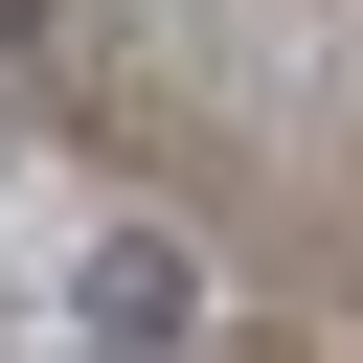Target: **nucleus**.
I'll return each instance as SVG.
<instances>
[{
  "mask_svg": "<svg viewBox=\"0 0 363 363\" xmlns=\"http://www.w3.org/2000/svg\"><path fill=\"white\" fill-rule=\"evenodd\" d=\"M68 363H204V250L182 227H91L68 250Z\"/></svg>",
  "mask_w": 363,
  "mask_h": 363,
  "instance_id": "nucleus-1",
  "label": "nucleus"
},
{
  "mask_svg": "<svg viewBox=\"0 0 363 363\" xmlns=\"http://www.w3.org/2000/svg\"><path fill=\"white\" fill-rule=\"evenodd\" d=\"M23 23H45V0H0V45H23Z\"/></svg>",
  "mask_w": 363,
  "mask_h": 363,
  "instance_id": "nucleus-2",
  "label": "nucleus"
}]
</instances>
